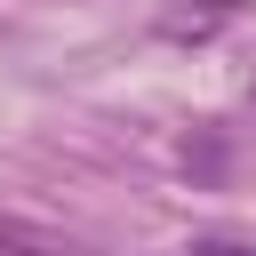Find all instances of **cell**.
I'll return each instance as SVG.
<instances>
[{
  "instance_id": "obj_1",
  "label": "cell",
  "mask_w": 256,
  "mask_h": 256,
  "mask_svg": "<svg viewBox=\"0 0 256 256\" xmlns=\"http://www.w3.org/2000/svg\"><path fill=\"white\" fill-rule=\"evenodd\" d=\"M224 16H240V0H184V8L160 16V32H168V40H200V32H216Z\"/></svg>"
},
{
  "instance_id": "obj_2",
  "label": "cell",
  "mask_w": 256,
  "mask_h": 256,
  "mask_svg": "<svg viewBox=\"0 0 256 256\" xmlns=\"http://www.w3.org/2000/svg\"><path fill=\"white\" fill-rule=\"evenodd\" d=\"M0 256H88V248H72V240H56L40 224H8L0 216Z\"/></svg>"
},
{
  "instance_id": "obj_3",
  "label": "cell",
  "mask_w": 256,
  "mask_h": 256,
  "mask_svg": "<svg viewBox=\"0 0 256 256\" xmlns=\"http://www.w3.org/2000/svg\"><path fill=\"white\" fill-rule=\"evenodd\" d=\"M192 256H256L248 240H192Z\"/></svg>"
}]
</instances>
